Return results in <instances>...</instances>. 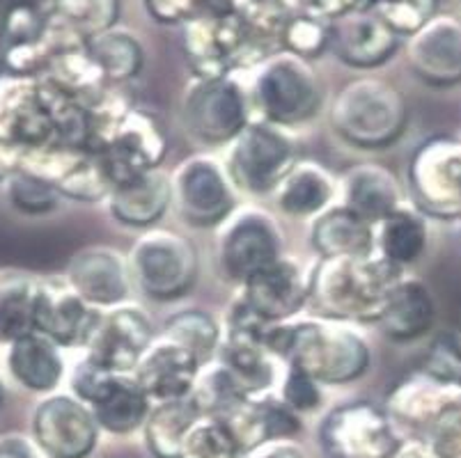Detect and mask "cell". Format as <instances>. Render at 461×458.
Masks as SVG:
<instances>
[{
	"instance_id": "cell-1",
	"label": "cell",
	"mask_w": 461,
	"mask_h": 458,
	"mask_svg": "<svg viewBox=\"0 0 461 458\" xmlns=\"http://www.w3.org/2000/svg\"><path fill=\"white\" fill-rule=\"evenodd\" d=\"M264 342L289 360V367L301 369L324 385L351 383L370 364L366 339L338 319L269 328Z\"/></svg>"
},
{
	"instance_id": "cell-2",
	"label": "cell",
	"mask_w": 461,
	"mask_h": 458,
	"mask_svg": "<svg viewBox=\"0 0 461 458\" xmlns=\"http://www.w3.org/2000/svg\"><path fill=\"white\" fill-rule=\"evenodd\" d=\"M397 271L384 257L324 259L310 280V298L338 321H379Z\"/></svg>"
},
{
	"instance_id": "cell-3",
	"label": "cell",
	"mask_w": 461,
	"mask_h": 458,
	"mask_svg": "<svg viewBox=\"0 0 461 458\" xmlns=\"http://www.w3.org/2000/svg\"><path fill=\"white\" fill-rule=\"evenodd\" d=\"M330 121L351 145L367 149L391 145L406 126L404 96L381 78H358L335 96Z\"/></svg>"
},
{
	"instance_id": "cell-4",
	"label": "cell",
	"mask_w": 461,
	"mask_h": 458,
	"mask_svg": "<svg viewBox=\"0 0 461 458\" xmlns=\"http://www.w3.org/2000/svg\"><path fill=\"white\" fill-rule=\"evenodd\" d=\"M255 101L274 124H299L317 112L321 90L305 58L285 50L259 67Z\"/></svg>"
},
{
	"instance_id": "cell-5",
	"label": "cell",
	"mask_w": 461,
	"mask_h": 458,
	"mask_svg": "<svg viewBox=\"0 0 461 458\" xmlns=\"http://www.w3.org/2000/svg\"><path fill=\"white\" fill-rule=\"evenodd\" d=\"M131 273L142 293L154 301H175L195 283L198 255L179 234L148 232L133 246Z\"/></svg>"
},
{
	"instance_id": "cell-6",
	"label": "cell",
	"mask_w": 461,
	"mask_h": 458,
	"mask_svg": "<svg viewBox=\"0 0 461 458\" xmlns=\"http://www.w3.org/2000/svg\"><path fill=\"white\" fill-rule=\"evenodd\" d=\"M0 140L16 149L58 142L44 78L10 71L0 76Z\"/></svg>"
},
{
	"instance_id": "cell-7",
	"label": "cell",
	"mask_w": 461,
	"mask_h": 458,
	"mask_svg": "<svg viewBox=\"0 0 461 458\" xmlns=\"http://www.w3.org/2000/svg\"><path fill=\"white\" fill-rule=\"evenodd\" d=\"M241 87L225 76L200 78L188 90L184 121L193 138L204 145H225L241 136L249 121Z\"/></svg>"
},
{
	"instance_id": "cell-8",
	"label": "cell",
	"mask_w": 461,
	"mask_h": 458,
	"mask_svg": "<svg viewBox=\"0 0 461 458\" xmlns=\"http://www.w3.org/2000/svg\"><path fill=\"white\" fill-rule=\"evenodd\" d=\"M294 167L292 142L271 124H250L234 140L230 154V176L250 193H269L283 184Z\"/></svg>"
},
{
	"instance_id": "cell-9",
	"label": "cell",
	"mask_w": 461,
	"mask_h": 458,
	"mask_svg": "<svg viewBox=\"0 0 461 458\" xmlns=\"http://www.w3.org/2000/svg\"><path fill=\"white\" fill-rule=\"evenodd\" d=\"M95 415L86 403L67 394H51L32 413V440L49 458H86L96 443Z\"/></svg>"
},
{
	"instance_id": "cell-10",
	"label": "cell",
	"mask_w": 461,
	"mask_h": 458,
	"mask_svg": "<svg viewBox=\"0 0 461 458\" xmlns=\"http://www.w3.org/2000/svg\"><path fill=\"white\" fill-rule=\"evenodd\" d=\"M411 184L420 207L429 213H461V142L436 138L422 145L413 157Z\"/></svg>"
},
{
	"instance_id": "cell-11",
	"label": "cell",
	"mask_w": 461,
	"mask_h": 458,
	"mask_svg": "<svg viewBox=\"0 0 461 458\" xmlns=\"http://www.w3.org/2000/svg\"><path fill=\"white\" fill-rule=\"evenodd\" d=\"M166 151V140L157 121L148 115H124L115 133L96 151L111 186H122L154 170Z\"/></svg>"
},
{
	"instance_id": "cell-12",
	"label": "cell",
	"mask_w": 461,
	"mask_h": 458,
	"mask_svg": "<svg viewBox=\"0 0 461 458\" xmlns=\"http://www.w3.org/2000/svg\"><path fill=\"white\" fill-rule=\"evenodd\" d=\"M321 440L335 458H391L397 452L391 422L370 403L335 410L321 427Z\"/></svg>"
},
{
	"instance_id": "cell-13",
	"label": "cell",
	"mask_w": 461,
	"mask_h": 458,
	"mask_svg": "<svg viewBox=\"0 0 461 458\" xmlns=\"http://www.w3.org/2000/svg\"><path fill=\"white\" fill-rule=\"evenodd\" d=\"M104 323L99 308L83 301L67 280H46L37 308V333L60 348L90 346Z\"/></svg>"
},
{
	"instance_id": "cell-14",
	"label": "cell",
	"mask_w": 461,
	"mask_h": 458,
	"mask_svg": "<svg viewBox=\"0 0 461 458\" xmlns=\"http://www.w3.org/2000/svg\"><path fill=\"white\" fill-rule=\"evenodd\" d=\"M406 60L411 71L431 87L461 83V21L450 14H434L420 31L409 37Z\"/></svg>"
},
{
	"instance_id": "cell-15",
	"label": "cell",
	"mask_w": 461,
	"mask_h": 458,
	"mask_svg": "<svg viewBox=\"0 0 461 458\" xmlns=\"http://www.w3.org/2000/svg\"><path fill=\"white\" fill-rule=\"evenodd\" d=\"M179 211L191 225L212 227L230 218L234 195L230 176L209 158H191L179 167L173 182Z\"/></svg>"
},
{
	"instance_id": "cell-16",
	"label": "cell",
	"mask_w": 461,
	"mask_h": 458,
	"mask_svg": "<svg viewBox=\"0 0 461 458\" xmlns=\"http://www.w3.org/2000/svg\"><path fill=\"white\" fill-rule=\"evenodd\" d=\"M278 259L280 237L269 216L262 211H244L232 218L221 238V264L230 277L249 283Z\"/></svg>"
},
{
	"instance_id": "cell-17",
	"label": "cell",
	"mask_w": 461,
	"mask_h": 458,
	"mask_svg": "<svg viewBox=\"0 0 461 458\" xmlns=\"http://www.w3.org/2000/svg\"><path fill=\"white\" fill-rule=\"evenodd\" d=\"M400 44V35L384 23L372 10L339 12L330 23V49L345 65L372 69L391 60Z\"/></svg>"
},
{
	"instance_id": "cell-18",
	"label": "cell",
	"mask_w": 461,
	"mask_h": 458,
	"mask_svg": "<svg viewBox=\"0 0 461 458\" xmlns=\"http://www.w3.org/2000/svg\"><path fill=\"white\" fill-rule=\"evenodd\" d=\"M198 358L188 348L161 337L145 351L133 369V378L149 399L166 403L191 397L198 383Z\"/></svg>"
},
{
	"instance_id": "cell-19",
	"label": "cell",
	"mask_w": 461,
	"mask_h": 458,
	"mask_svg": "<svg viewBox=\"0 0 461 458\" xmlns=\"http://www.w3.org/2000/svg\"><path fill=\"white\" fill-rule=\"evenodd\" d=\"M149 346L152 326L148 317L133 308H122L104 317L95 342L87 346V358L115 373H127L136 369Z\"/></svg>"
},
{
	"instance_id": "cell-20",
	"label": "cell",
	"mask_w": 461,
	"mask_h": 458,
	"mask_svg": "<svg viewBox=\"0 0 461 458\" xmlns=\"http://www.w3.org/2000/svg\"><path fill=\"white\" fill-rule=\"evenodd\" d=\"M67 283L95 308L120 305L129 296V271L124 259L108 247L78 252L67 268Z\"/></svg>"
},
{
	"instance_id": "cell-21",
	"label": "cell",
	"mask_w": 461,
	"mask_h": 458,
	"mask_svg": "<svg viewBox=\"0 0 461 458\" xmlns=\"http://www.w3.org/2000/svg\"><path fill=\"white\" fill-rule=\"evenodd\" d=\"M246 284L244 302L267 323H278L299 312L310 298V283L292 262L278 259Z\"/></svg>"
},
{
	"instance_id": "cell-22",
	"label": "cell",
	"mask_w": 461,
	"mask_h": 458,
	"mask_svg": "<svg viewBox=\"0 0 461 458\" xmlns=\"http://www.w3.org/2000/svg\"><path fill=\"white\" fill-rule=\"evenodd\" d=\"M5 364L16 385L37 394L53 392L65 373L60 346L40 333L10 344L5 353Z\"/></svg>"
},
{
	"instance_id": "cell-23",
	"label": "cell",
	"mask_w": 461,
	"mask_h": 458,
	"mask_svg": "<svg viewBox=\"0 0 461 458\" xmlns=\"http://www.w3.org/2000/svg\"><path fill=\"white\" fill-rule=\"evenodd\" d=\"M175 197L173 179L163 172H145L111 191V213L127 227H149L161 220Z\"/></svg>"
},
{
	"instance_id": "cell-24",
	"label": "cell",
	"mask_w": 461,
	"mask_h": 458,
	"mask_svg": "<svg viewBox=\"0 0 461 458\" xmlns=\"http://www.w3.org/2000/svg\"><path fill=\"white\" fill-rule=\"evenodd\" d=\"M434 317V301L425 284L418 280H397L376 323L395 342H411L429 330Z\"/></svg>"
},
{
	"instance_id": "cell-25",
	"label": "cell",
	"mask_w": 461,
	"mask_h": 458,
	"mask_svg": "<svg viewBox=\"0 0 461 458\" xmlns=\"http://www.w3.org/2000/svg\"><path fill=\"white\" fill-rule=\"evenodd\" d=\"M41 280L26 271H0V344L37 333V308L41 298Z\"/></svg>"
},
{
	"instance_id": "cell-26",
	"label": "cell",
	"mask_w": 461,
	"mask_h": 458,
	"mask_svg": "<svg viewBox=\"0 0 461 458\" xmlns=\"http://www.w3.org/2000/svg\"><path fill=\"white\" fill-rule=\"evenodd\" d=\"M342 193V207L370 225L385 220L400 209V186L395 176L381 166H358L349 170Z\"/></svg>"
},
{
	"instance_id": "cell-27",
	"label": "cell",
	"mask_w": 461,
	"mask_h": 458,
	"mask_svg": "<svg viewBox=\"0 0 461 458\" xmlns=\"http://www.w3.org/2000/svg\"><path fill=\"white\" fill-rule=\"evenodd\" d=\"M375 243L376 238L370 222L345 207L330 209L314 222L312 246L324 259L370 257Z\"/></svg>"
},
{
	"instance_id": "cell-28",
	"label": "cell",
	"mask_w": 461,
	"mask_h": 458,
	"mask_svg": "<svg viewBox=\"0 0 461 458\" xmlns=\"http://www.w3.org/2000/svg\"><path fill=\"white\" fill-rule=\"evenodd\" d=\"M96 424L111 434H129L149 415V397L136 383V378L115 373L102 397L87 406Z\"/></svg>"
},
{
	"instance_id": "cell-29",
	"label": "cell",
	"mask_w": 461,
	"mask_h": 458,
	"mask_svg": "<svg viewBox=\"0 0 461 458\" xmlns=\"http://www.w3.org/2000/svg\"><path fill=\"white\" fill-rule=\"evenodd\" d=\"M120 10V0H51L46 14L56 28L87 44L115 28Z\"/></svg>"
},
{
	"instance_id": "cell-30",
	"label": "cell",
	"mask_w": 461,
	"mask_h": 458,
	"mask_svg": "<svg viewBox=\"0 0 461 458\" xmlns=\"http://www.w3.org/2000/svg\"><path fill=\"white\" fill-rule=\"evenodd\" d=\"M330 197H333L330 175L314 163L294 166L278 186V207L294 218L320 213Z\"/></svg>"
},
{
	"instance_id": "cell-31",
	"label": "cell",
	"mask_w": 461,
	"mask_h": 458,
	"mask_svg": "<svg viewBox=\"0 0 461 458\" xmlns=\"http://www.w3.org/2000/svg\"><path fill=\"white\" fill-rule=\"evenodd\" d=\"M86 50L95 60L96 69L102 71L104 78L117 83L129 81L140 74L142 62H145L140 41L131 32L120 31V28H111L104 35L90 40L86 44Z\"/></svg>"
},
{
	"instance_id": "cell-32",
	"label": "cell",
	"mask_w": 461,
	"mask_h": 458,
	"mask_svg": "<svg viewBox=\"0 0 461 458\" xmlns=\"http://www.w3.org/2000/svg\"><path fill=\"white\" fill-rule=\"evenodd\" d=\"M203 415L198 401L193 397L161 403L148 418L149 447L161 458H177L182 440Z\"/></svg>"
},
{
	"instance_id": "cell-33",
	"label": "cell",
	"mask_w": 461,
	"mask_h": 458,
	"mask_svg": "<svg viewBox=\"0 0 461 458\" xmlns=\"http://www.w3.org/2000/svg\"><path fill=\"white\" fill-rule=\"evenodd\" d=\"M379 227L381 232L376 241L381 247V257L391 262L393 266L400 268L413 264L425 250L427 229L418 213L400 207L385 220H381Z\"/></svg>"
},
{
	"instance_id": "cell-34",
	"label": "cell",
	"mask_w": 461,
	"mask_h": 458,
	"mask_svg": "<svg viewBox=\"0 0 461 458\" xmlns=\"http://www.w3.org/2000/svg\"><path fill=\"white\" fill-rule=\"evenodd\" d=\"M241 443L232 428L212 415H203L182 440L177 458H239Z\"/></svg>"
},
{
	"instance_id": "cell-35",
	"label": "cell",
	"mask_w": 461,
	"mask_h": 458,
	"mask_svg": "<svg viewBox=\"0 0 461 458\" xmlns=\"http://www.w3.org/2000/svg\"><path fill=\"white\" fill-rule=\"evenodd\" d=\"M3 188H5L7 204L21 216H49L60 204V193L26 170H16L3 184Z\"/></svg>"
},
{
	"instance_id": "cell-36",
	"label": "cell",
	"mask_w": 461,
	"mask_h": 458,
	"mask_svg": "<svg viewBox=\"0 0 461 458\" xmlns=\"http://www.w3.org/2000/svg\"><path fill=\"white\" fill-rule=\"evenodd\" d=\"M163 337L188 348L198 358V363L204 364L213 358L218 348V326L204 312H182L167 319Z\"/></svg>"
},
{
	"instance_id": "cell-37",
	"label": "cell",
	"mask_w": 461,
	"mask_h": 458,
	"mask_svg": "<svg viewBox=\"0 0 461 458\" xmlns=\"http://www.w3.org/2000/svg\"><path fill=\"white\" fill-rule=\"evenodd\" d=\"M49 14L35 3H14L3 16V50L46 46ZM51 53V50H49Z\"/></svg>"
},
{
	"instance_id": "cell-38",
	"label": "cell",
	"mask_w": 461,
	"mask_h": 458,
	"mask_svg": "<svg viewBox=\"0 0 461 458\" xmlns=\"http://www.w3.org/2000/svg\"><path fill=\"white\" fill-rule=\"evenodd\" d=\"M422 373L438 383L461 388V330H443L422 355Z\"/></svg>"
},
{
	"instance_id": "cell-39",
	"label": "cell",
	"mask_w": 461,
	"mask_h": 458,
	"mask_svg": "<svg viewBox=\"0 0 461 458\" xmlns=\"http://www.w3.org/2000/svg\"><path fill=\"white\" fill-rule=\"evenodd\" d=\"M370 10L397 35H413L434 16V0H375Z\"/></svg>"
},
{
	"instance_id": "cell-40",
	"label": "cell",
	"mask_w": 461,
	"mask_h": 458,
	"mask_svg": "<svg viewBox=\"0 0 461 458\" xmlns=\"http://www.w3.org/2000/svg\"><path fill=\"white\" fill-rule=\"evenodd\" d=\"M285 44H287L289 53H296L301 58L317 56L326 46H330V25L326 28L312 16H299V19L287 21Z\"/></svg>"
},
{
	"instance_id": "cell-41",
	"label": "cell",
	"mask_w": 461,
	"mask_h": 458,
	"mask_svg": "<svg viewBox=\"0 0 461 458\" xmlns=\"http://www.w3.org/2000/svg\"><path fill=\"white\" fill-rule=\"evenodd\" d=\"M431 449L438 458H461V397L431 419Z\"/></svg>"
},
{
	"instance_id": "cell-42",
	"label": "cell",
	"mask_w": 461,
	"mask_h": 458,
	"mask_svg": "<svg viewBox=\"0 0 461 458\" xmlns=\"http://www.w3.org/2000/svg\"><path fill=\"white\" fill-rule=\"evenodd\" d=\"M283 397L285 403H287L292 410H308L317 409L321 401V392H320V383L310 378L308 373L301 372L296 367H289V376L285 381L283 388Z\"/></svg>"
},
{
	"instance_id": "cell-43",
	"label": "cell",
	"mask_w": 461,
	"mask_h": 458,
	"mask_svg": "<svg viewBox=\"0 0 461 458\" xmlns=\"http://www.w3.org/2000/svg\"><path fill=\"white\" fill-rule=\"evenodd\" d=\"M142 5L157 23L163 25L184 23L198 14L195 0H142Z\"/></svg>"
},
{
	"instance_id": "cell-44",
	"label": "cell",
	"mask_w": 461,
	"mask_h": 458,
	"mask_svg": "<svg viewBox=\"0 0 461 458\" xmlns=\"http://www.w3.org/2000/svg\"><path fill=\"white\" fill-rule=\"evenodd\" d=\"M0 458H44L35 440L23 434L0 436Z\"/></svg>"
},
{
	"instance_id": "cell-45",
	"label": "cell",
	"mask_w": 461,
	"mask_h": 458,
	"mask_svg": "<svg viewBox=\"0 0 461 458\" xmlns=\"http://www.w3.org/2000/svg\"><path fill=\"white\" fill-rule=\"evenodd\" d=\"M198 14L207 19H232L237 12V0H195Z\"/></svg>"
},
{
	"instance_id": "cell-46",
	"label": "cell",
	"mask_w": 461,
	"mask_h": 458,
	"mask_svg": "<svg viewBox=\"0 0 461 458\" xmlns=\"http://www.w3.org/2000/svg\"><path fill=\"white\" fill-rule=\"evenodd\" d=\"M21 166V149L7 145L5 140H0V186L19 170Z\"/></svg>"
},
{
	"instance_id": "cell-47",
	"label": "cell",
	"mask_w": 461,
	"mask_h": 458,
	"mask_svg": "<svg viewBox=\"0 0 461 458\" xmlns=\"http://www.w3.org/2000/svg\"><path fill=\"white\" fill-rule=\"evenodd\" d=\"M255 458H305V456L301 454L299 447H294V445L278 443V445H271V447H267L264 452H259Z\"/></svg>"
},
{
	"instance_id": "cell-48",
	"label": "cell",
	"mask_w": 461,
	"mask_h": 458,
	"mask_svg": "<svg viewBox=\"0 0 461 458\" xmlns=\"http://www.w3.org/2000/svg\"><path fill=\"white\" fill-rule=\"evenodd\" d=\"M5 397H7V383H5V376L0 373V406L5 403Z\"/></svg>"
},
{
	"instance_id": "cell-49",
	"label": "cell",
	"mask_w": 461,
	"mask_h": 458,
	"mask_svg": "<svg viewBox=\"0 0 461 458\" xmlns=\"http://www.w3.org/2000/svg\"><path fill=\"white\" fill-rule=\"evenodd\" d=\"M459 3H461V0H459Z\"/></svg>"
}]
</instances>
